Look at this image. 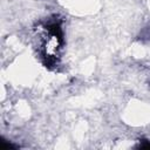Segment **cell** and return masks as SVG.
I'll return each mask as SVG.
<instances>
[{
  "label": "cell",
  "mask_w": 150,
  "mask_h": 150,
  "mask_svg": "<svg viewBox=\"0 0 150 150\" xmlns=\"http://www.w3.org/2000/svg\"><path fill=\"white\" fill-rule=\"evenodd\" d=\"M39 48L47 62H56L62 49V33L59 25L53 23L43 28L39 38Z\"/></svg>",
  "instance_id": "cell-1"
}]
</instances>
